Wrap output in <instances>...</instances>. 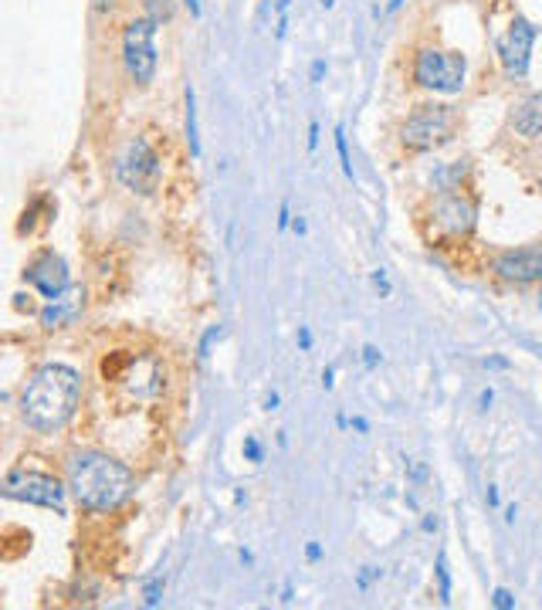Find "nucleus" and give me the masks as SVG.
<instances>
[{"instance_id":"obj_1","label":"nucleus","mask_w":542,"mask_h":610,"mask_svg":"<svg viewBox=\"0 0 542 610\" xmlns=\"http://www.w3.org/2000/svg\"><path fill=\"white\" fill-rule=\"evenodd\" d=\"M82 400V373L68 363H41L34 366L21 387L17 414L28 431L54 434L61 431Z\"/></svg>"},{"instance_id":"obj_2","label":"nucleus","mask_w":542,"mask_h":610,"mask_svg":"<svg viewBox=\"0 0 542 610\" xmlns=\"http://www.w3.org/2000/svg\"><path fill=\"white\" fill-rule=\"evenodd\" d=\"M65 482L72 498L82 505L85 512L105 516V512H119L125 502L136 495V475L132 468L95 447H85L68 454L65 461Z\"/></svg>"},{"instance_id":"obj_3","label":"nucleus","mask_w":542,"mask_h":610,"mask_svg":"<svg viewBox=\"0 0 542 610\" xmlns=\"http://www.w3.org/2000/svg\"><path fill=\"white\" fill-rule=\"evenodd\" d=\"M455 129H458V116L451 105L444 102H427V105H417L410 112V119L404 122L400 129V143L414 153H427V150H437L444 143L455 139Z\"/></svg>"},{"instance_id":"obj_4","label":"nucleus","mask_w":542,"mask_h":610,"mask_svg":"<svg viewBox=\"0 0 542 610\" xmlns=\"http://www.w3.org/2000/svg\"><path fill=\"white\" fill-rule=\"evenodd\" d=\"M3 498L24 502V505H38V509L65 516L68 512V482L61 485L54 475L34 471V468H14L3 478Z\"/></svg>"},{"instance_id":"obj_5","label":"nucleus","mask_w":542,"mask_h":610,"mask_svg":"<svg viewBox=\"0 0 542 610\" xmlns=\"http://www.w3.org/2000/svg\"><path fill=\"white\" fill-rule=\"evenodd\" d=\"M468 75V58L461 51H441V48H420L414 58V81L427 92L458 95Z\"/></svg>"},{"instance_id":"obj_6","label":"nucleus","mask_w":542,"mask_h":610,"mask_svg":"<svg viewBox=\"0 0 542 610\" xmlns=\"http://www.w3.org/2000/svg\"><path fill=\"white\" fill-rule=\"evenodd\" d=\"M160 176H163V163L156 156V150L149 146V139L136 136V139H129L119 150V156H116V180L123 183L125 190H132L139 197H149L160 187Z\"/></svg>"},{"instance_id":"obj_7","label":"nucleus","mask_w":542,"mask_h":610,"mask_svg":"<svg viewBox=\"0 0 542 610\" xmlns=\"http://www.w3.org/2000/svg\"><path fill=\"white\" fill-rule=\"evenodd\" d=\"M156 24L149 17L129 21L123 31V65L136 85H149L156 75Z\"/></svg>"},{"instance_id":"obj_8","label":"nucleus","mask_w":542,"mask_h":610,"mask_svg":"<svg viewBox=\"0 0 542 610\" xmlns=\"http://www.w3.org/2000/svg\"><path fill=\"white\" fill-rule=\"evenodd\" d=\"M430 221L437 227L441 238L448 241H464L475 234V224H478V203L471 197H464L458 190H448L441 194L434 207H430Z\"/></svg>"},{"instance_id":"obj_9","label":"nucleus","mask_w":542,"mask_h":610,"mask_svg":"<svg viewBox=\"0 0 542 610\" xmlns=\"http://www.w3.org/2000/svg\"><path fill=\"white\" fill-rule=\"evenodd\" d=\"M24 282L31 285L44 302H54V298H61V295L72 292V272H68V261H65L58 251L44 247V251H38V254L24 265Z\"/></svg>"},{"instance_id":"obj_10","label":"nucleus","mask_w":542,"mask_h":610,"mask_svg":"<svg viewBox=\"0 0 542 610\" xmlns=\"http://www.w3.org/2000/svg\"><path fill=\"white\" fill-rule=\"evenodd\" d=\"M536 38H539V28L525 17H515L508 24V31L499 38V58L508 79H525L529 75V58H532Z\"/></svg>"},{"instance_id":"obj_11","label":"nucleus","mask_w":542,"mask_h":610,"mask_svg":"<svg viewBox=\"0 0 542 610\" xmlns=\"http://www.w3.org/2000/svg\"><path fill=\"white\" fill-rule=\"evenodd\" d=\"M492 272L508 285H539L542 282V241L508 247L495 254Z\"/></svg>"},{"instance_id":"obj_12","label":"nucleus","mask_w":542,"mask_h":610,"mask_svg":"<svg viewBox=\"0 0 542 610\" xmlns=\"http://www.w3.org/2000/svg\"><path fill=\"white\" fill-rule=\"evenodd\" d=\"M82 298H85L82 292H68V295H61V298H54V302H44V309L38 312L41 325L44 329H65V325H72L85 305Z\"/></svg>"},{"instance_id":"obj_13","label":"nucleus","mask_w":542,"mask_h":610,"mask_svg":"<svg viewBox=\"0 0 542 610\" xmlns=\"http://www.w3.org/2000/svg\"><path fill=\"white\" fill-rule=\"evenodd\" d=\"M512 129L522 139H539L542 136V92L525 95L515 109H512Z\"/></svg>"},{"instance_id":"obj_14","label":"nucleus","mask_w":542,"mask_h":610,"mask_svg":"<svg viewBox=\"0 0 542 610\" xmlns=\"http://www.w3.org/2000/svg\"><path fill=\"white\" fill-rule=\"evenodd\" d=\"M187 105H183V136H187V146H190V156L200 160V129H197V95L194 88L187 85Z\"/></svg>"},{"instance_id":"obj_15","label":"nucleus","mask_w":542,"mask_h":610,"mask_svg":"<svg viewBox=\"0 0 542 610\" xmlns=\"http://www.w3.org/2000/svg\"><path fill=\"white\" fill-rule=\"evenodd\" d=\"M464 173H468V160L451 163L448 170H441V173L434 176V187H437L441 194H448V190H458V183L464 180Z\"/></svg>"},{"instance_id":"obj_16","label":"nucleus","mask_w":542,"mask_h":610,"mask_svg":"<svg viewBox=\"0 0 542 610\" xmlns=\"http://www.w3.org/2000/svg\"><path fill=\"white\" fill-rule=\"evenodd\" d=\"M434 576H437V600L448 607V604H451V567H448V553H444V549L437 553Z\"/></svg>"},{"instance_id":"obj_17","label":"nucleus","mask_w":542,"mask_h":610,"mask_svg":"<svg viewBox=\"0 0 542 610\" xmlns=\"http://www.w3.org/2000/svg\"><path fill=\"white\" fill-rule=\"evenodd\" d=\"M173 14H176L173 0H146V17H149L156 28L169 24V21H173Z\"/></svg>"},{"instance_id":"obj_18","label":"nucleus","mask_w":542,"mask_h":610,"mask_svg":"<svg viewBox=\"0 0 542 610\" xmlns=\"http://www.w3.org/2000/svg\"><path fill=\"white\" fill-rule=\"evenodd\" d=\"M335 153H339V166H342V173H346V180H356V173H353V160H349V143H346V125H335Z\"/></svg>"},{"instance_id":"obj_19","label":"nucleus","mask_w":542,"mask_h":610,"mask_svg":"<svg viewBox=\"0 0 542 610\" xmlns=\"http://www.w3.org/2000/svg\"><path fill=\"white\" fill-rule=\"evenodd\" d=\"M163 593H167V580H163V576H153V580H146V587H143V604H146V607H160V604H163Z\"/></svg>"},{"instance_id":"obj_20","label":"nucleus","mask_w":542,"mask_h":610,"mask_svg":"<svg viewBox=\"0 0 542 610\" xmlns=\"http://www.w3.org/2000/svg\"><path fill=\"white\" fill-rule=\"evenodd\" d=\"M220 336H224V325H210L207 332L200 336V343H197V360H200V363H207L210 360V346H213Z\"/></svg>"},{"instance_id":"obj_21","label":"nucleus","mask_w":542,"mask_h":610,"mask_svg":"<svg viewBox=\"0 0 542 610\" xmlns=\"http://www.w3.org/2000/svg\"><path fill=\"white\" fill-rule=\"evenodd\" d=\"M407 482L410 485H427L430 482V468L424 461H407Z\"/></svg>"},{"instance_id":"obj_22","label":"nucleus","mask_w":542,"mask_h":610,"mask_svg":"<svg viewBox=\"0 0 542 610\" xmlns=\"http://www.w3.org/2000/svg\"><path fill=\"white\" fill-rule=\"evenodd\" d=\"M379 576H383V569H379V567H363L359 573H356V590H359V593H366V590L373 587Z\"/></svg>"},{"instance_id":"obj_23","label":"nucleus","mask_w":542,"mask_h":610,"mask_svg":"<svg viewBox=\"0 0 542 610\" xmlns=\"http://www.w3.org/2000/svg\"><path fill=\"white\" fill-rule=\"evenodd\" d=\"M244 461H251V465L264 461V447H261V441L254 434H244Z\"/></svg>"},{"instance_id":"obj_24","label":"nucleus","mask_w":542,"mask_h":610,"mask_svg":"<svg viewBox=\"0 0 542 610\" xmlns=\"http://www.w3.org/2000/svg\"><path fill=\"white\" fill-rule=\"evenodd\" d=\"M370 282H373V288L379 292V298H390V295H393V285L386 278V268H376L373 275H370Z\"/></svg>"},{"instance_id":"obj_25","label":"nucleus","mask_w":542,"mask_h":610,"mask_svg":"<svg viewBox=\"0 0 542 610\" xmlns=\"http://www.w3.org/2000/svg\"><path fill=\"white\" fill-rule=\"evenodd\" d=\"M492 607H499V610H515V593H512V590H505V587H499V590L492 593Z\"/></svg>"},{"instance_id":"obj_26","label":"nucleus","mask_w":542,"mask_h":610,"mask_svg":"<svg viewBox=\"0 0 542 610\" xmlns=\"http://www.w3.org/2000/svg\"><path fill=\"white\" fill-rule=\"evenodd\" d=\"M379 363H383V353L376 349L373 343H366V346H363V366H366V369H376Z\"/></svg>"},{"instance_id":"obj_27","label":"nucleus","mask_w":542,"mask_h":610,"mask_svg":"<svg viewBox=\"0 0 542 610\" xmlns=\"http://www.w3.org/2000/svg\"><path fill=\"white\" fill-rule=\"evenodd\" d=\"M289 227H292V203L282 201V207H278V231H289Z\"/></svg>"},{"instance_id":"obj_28","label":"nucleus","mask_w":542,"mask_h":610,"mask_svg":"<svg viewBox=\"0 0 542 610\" xmlns=\"http://www.w3.org/2000/svg\"><path fill=\"white\" fill-rule=\"evenodd\" d=\"M298 349H302V353L312 349V332H309V325H298Z\"/></svg>"},{"instance_id":"obj_29","label":"nucleus","mask_w":542,"mask_h":610,"mask_svg":"<svg viewBox=\"0 0 542 610\" xmlns=\"http://www.w3.org/2000/svg\"><path fill=\"white\" fill-rule=\"evenodd\" d=\"M492 404H495V394H492V390H481V397H478V410H481V414H488V410H492Z\"/></svg>"},{"instance_id":"obj_30","label":"nucleus","mask_w":542,"mask_h":610,"mask_svg":"<svg viewBox=\"0 0 542 610\" xmlns=\"http://www.w3.org/2000/svg\"><path fill=\"white\" fill-rule=\"evenodd\" d=\"M305 560H309V563H319V560H322V546H319V542H309V546H305Z\"/></svg>"},{"instance_id":"obj_31","label":"nucleus","mask_w":542,"mask_h":610,"mask_svg":"<svg viewBox=\"0 0 542 610\" xmlns=\"http://www.w3.org/2000/svg\"><path fill=\"white\" fill-rule=\"evenodd\" d=\"M309 150H319V122H309Z\"/></svg>"},{"instance_id":"obj_32","label":"nucleus","mask_w":542,"mask_h":610,"mask_svg":"<svg viewBox=\"0 0 542 610\" xmlns=\"http://www.w3.org/2000/svg\"><path fill=\"white\" fill-rule=\"evenodd\" d=\"M485 502H488V509H499V505H501V495H499V488H495V485H488V491H485Z\"/></svg>"},{"instance_id":"obj_33","label":"nucleus","mask_w":542,"mask_h":610,"mask_svg":"<svg viewBox=\"0 0 542 610\" xmlns=\"http://www.w3.org/2000/svg\"><path fill=\"white\" fill-rule=\"evenodd\" d=\"M322 75H326V61L319 58V61H312V75H309V79H312V81H315V85H319V81H322Z\"/></svg>"},{"instance_id":"obj_34","label":"nucleus","mask_w":542,"mask_h":610,"mask_svg":"<svg viewBox=\"0 0 542 610\" xmlns=\"http://www.w3.org/2000/svg\"><path fill=\"white\" fill-rule=\"evenodd\" d=\"M349 427H353V431H359V434H370V420H366V417H353V420H349Z\"/></svg>"},{"instance_id":"obj_35","label":"nucleus","mask_w":542,"mask_h":610,"mask_svg":"<svg viewBox=\"0 0 542 610\" xmlns=\"http://www.w3.org/2000/svg\"><path fill=\"white\" fill-rule=\"evenodd\" d=\"M183 3H187L190 17H200V14H204V0H183Z\"/></svg>"},{"instance_id":"obj_36","label":"nucleus","mask_w":542,"mask_h":610,"mask_svg":"<svg viewBox=\"0 0 542 610\" xmlns=\"http://www.w3.org/2000/svg\"><path fill=\"white\" fill-rule=\"evenodd\" d=\"M92 7H95L98 14H109V10L116 7V0H92Z\"/></svg>"},{"instance_id":"obj_37","label":"nucleus","mask_w":542,"mask_h":610,"mask_svg":"<svg viewBox=\"0 0 542 610\" xmlns=\"http://www.w3.org/2000/svg\"><path fill=\"white\" fill-rule=\"evenodd\" d=\"M485 366H495V369H508V360H505V356H488V360H485Z\"/></svg>"},{"instance_id":"obj_38","label":"nucleus","mask_w":542,"mask_h":610,"mask_svg":"<svg viewBox=\"0 0 542 610\" xmlns=\"http://www.w3.org/2000/svg\"><path fill=\"white\" fill-rule=\"evenodd\" d=\"M278 404H282V397H278V394L271 390V394L264 397V410H278Z\"/></svg>"},{"instance_id":"obj_39","label":"nucleus","mask_w":542,"mask_h":610,"mask_svg":"<svg viewBox=\"0 0 542 610\" xmlns=\"http://www.w3.org/2000/svg\"><path fill=\"white\" fill-rule=\"evenodd\" d=\"M420 529H424V532H434V529H437V516H424V519H420Z\"/></svg>"},{"instance_id":"obj_40","label":"nucleus","mask_w":542,"mask_h":610,"mask_svg":"<svg viewBox=\"0 0 542 610\" xmlns=\"http://www.w3.org/2000/svg\"><path fill=\"white\" fill-rule=\"evenodd\" d=\"M292 231H295V234H305V231H309L305 217H292Z\"/></svg>"},{"instance_id":"obj_41","label":"nucleus","mask_w":542,"mask_h":610,"mask_svg":"<svg viewBox=\"0 0 542 610\" xmlns=\"http://www.w3.org/2000/svg\"><path fill=\"white\" fill-rule=\"evenodd\" d=\"M322 387H326V390H333V387H335V373H333V369H322Z\"/></svg>"},{"instance_id":"obj_42","label":"nucleus","mask_w":542,"mask_h":610,"mask_svg":"<svg viewBox=\"0 0 542 610\" xmlns=\"http://www.w3.org/2000/svg\"><path fill=\"white\" fill-rule=\"evenodd\" d=\"M295 600V590H292V583H285V590H282V604H292Z\"/></svg>"},{"instance_id":"obj_43","label":"nucleus","mask_w":542,"mask_h":610,"mask_svg":"<svg viewBox=\"0 0 542 610\" xmlns=\"http://www.w3.org/2000/svg\"><path fill=\"white\" fill-rule=\"evenodd\" d=\"M238 556H241V563H244V567H251V563H254V553H251V549H241Z\"/></svg>"},{"instance_id":"obj_44","label":"nucleus","mask_w":542,"mask_h":610,"mask_svg":"<svg viewBox=\"0 0 542 610\" xmlns=\"http://www.w3.org/2000/svg\"><path fill=\"white\" fill-rule=\"evenodd\" d=\"M515 516H519V509H515V505H508V509H505V522H515Z\"/></svg>"},{"instance_id":"obj_45","label":"nucleus","mask_w":542,"mask_h":610,"mask_svg":"<svg viewBox=\"0 0 542 610\" xmlns=\"http://www.w3.org/2000/svg\"><path fill=\"white\" fill-rule=\"evenodd\" d=\"M289 3H292V0H278V3H275V7H278V17H282V14L289 10Z\"/></svg>"},{"instance_id":"obj_46","label":"nucleus","mask_w":542,"mask_h":610,"mask_svg":"<svg viewBox=\"0 0 542 610\" xmlns=\"http://www.w3.org/2000/svg\"><path fill=\"white\" fill-rule=\"evenodd\" d=\"M397 7H404V0H390V3H386V10H390V14H393Z\"/></svg>"},{"instance_id":"obj_47","label":"nucleus","mask_w":542,"mask_h":610,"mask_svg":"<svg viewBox=\"0 0 542 610\" xmlns=\"http://www.w3.org/2000/svg\"><path fill=\"white\" fill-rule=\"evenodd\" d=\"M319 3H322V7H326V10H329V7H333L335 0H319Z\"/></svg>"},{"instance_id":"obj_48","label":"nucleus","mask_w":542,"mask_h":610,"mask_svg":"<svg viewBox=\"0 0 542 610\" xmlns=\"http://www.w3.org/2000/svg\"><path fill=\"white\" fill-rule=\"evenodd\" d=\"M539 309H542V292H539Z\"/></svg>"},{"instance_id":"obj_49","label":"nucleus","mask_w":542,"mask_h":610,"mask_svg":"<svg viewBox=\"0 0 542 610\" xmlns=\"http://www.w3.org/2000/svg\"><path fill=\"white\" fill-rule=\"evenodd\" d=\"M539 180H542V176H539Z\"/></svg>"}]
</instances>
